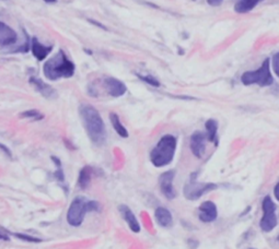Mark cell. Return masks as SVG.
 <instances>
[{"instance_id":"obj_1","label":"cell","mask_w":279,"mask_h":249,"mask_svg":"<svg viewBox=\"0 0 279 249\" xmlns=\"http://www.w3.org/2000/svg\"><path fill=\"white\" fill-rule=\"evenodd\" d=\"M79 112L89 138L94 144L102 146L106 140V130L99 112L91 105L82 104L79 108Z\"/></svg>"},{"instance_id":"obj_2","label":"cell","mask_w":279,"mask_h":249,"mask_svg":"<svg viewBox=\"0 0 279 249\" xmlns=\"http://www.w3.org/2000/svg\"><path fill=\"white\" fill-rule=\"evenodd\" d=\"M75 64L66 56L64 50H59L43 66V74L45 78L52 81L62 78H71L75 74Z\"/></svg>"},{"instance_id":"obj_3","label":"cell","mask_w":279,"mask_h":249,"mask_svg":"<svg viewBox=\"0 0 279 249\" xmlns=\"http://www.w3.org/2000/svg\"><path fill=\"white\" fill-rule=\"evenodd\" d=\"M176 138L172 134H165L159 140L150 153V161L156 168H163L173 161L176 150Z\"/></svg>"},{"instance_id":"obj_4","label":"cell","mask_w":279,"mask_h":249,"mask_svg":"<svg viewBox=\"0 0 279 249\" xmlns=\"http://www.w3.org/2000/svg\"><path fill=\"white\" fill-rule=\"evenodd\" d=\"M100 204L97 201L88 200L87 198L78 196L71 202L67 212V222L71 226H80L84 222L86 213L91 211H99Z\"/></svg>"},{"instance_id":"obj_5","label":"cell","mask_w":279,"mask_h":249,"mask_svg":"<svg viewBox=\"0 0 279 249\" xmlns=\"http://www.w3.org/2000/svg\"><path fill=\"white\" fill-rule=\"evenodd\" d=\"M241 81L244 86L257 84L259 86H268L272 84L274 79L270 74L269 59H265L259 69L254 71H246L242 74Z\"/></svg>"},{"instance_id":"obj_6","label":"cell","mask_w":279,"mask_h":249,"mask_svg":"<svg viewBox=\"0 0 279 249\" xmlns=\"http://www.w3.org/2000/svg\"><path fill=\"white\" fill-rule=\"evenodd\" d=\"M263 218L259 222V226L264 232H270L277 226V216H276V206L272 202L269 196H266L263 200Z\"/></svg>"},{"instance_id":"obj_7","label":"cell","mask_w":279,"mask_h":249,"mask_svg":"<svg viewBox=\"0 0 279 249\" xmlns=\"http://www.w3.org/2000/svg\"><path fill=\"white\" fill-rule=\"evenodd\" d=\"M217 188V185L211 182H198L194 178L189 180V182L184 187V196L188 200H197L201 196Z\"/></svg>"},{"instance_id":"obj_8","label":"cell","mask_w":279,"mask_h":249,"mask_svg":"<svg viewBox=\"0 0 279 249\" xmlns=\"http://www.w3.org/2000/svg\"><path fill=\"white\" fill-rule=\"evenodd\" d=\"M174 170L165 172L159 178L160 182V189L161 192L164 194V197L167 199H174L176 197V192L173 186V180H174Z\"/></svg>"},{"instance_id":"obj_9","label":"cell","mask_w":279,"mask_h":249,"mask_svg":"<svg viewBox=\"0 0 279 249\" xmlns=\"http://www.w3.org/2000/svg\"><path fill=\"white\" fill-rule=\"evenodd\" d=\"M218 211L216 204L211 201H205L200 204L198 209V218L201 222L210 223L217 218Z\"/></svg>"},{"instance_id":"obj_10","label":"cell","mask_w":279,"mask_h":249,"mask_svg":"<svg viewBox=\"0 0 279 249\" xmlns=\"http://www.w3.org/2000/svg\"><path fill=\"white\" fill-rule=\"evenodd\" d=\"M104 88L106 92H108L113 98H120L123 96L126 93L127 88L124 83L115 78H105L104 79Z\"/></svg>"},{"instance_id":"obj_11","label":"cell","mask_w":279,"mask_h":249,"mask_svg":"<svg viewBox=\"0 0 279 249\" xmlns=\"http://www.w3.org/2000/svg\"><path fill=\"white\" fill-rule=\"evenodd\" d=\"M29 81H30V84H32L35 90L42 94L44 98L49 100L57 98V92L55 88H53L50 84H47V83L38 78V76H31Z\"/></svg>"},{"instance_id":"obj_12","label":"cell","mask_w":279,"mask_h":249,"mask_svg":"<svg viewBox=\"0 0 279 249\" xmlns=\"http://www.w3.org/2000/svg\"><path fill=\"white\" fill-rule=\"evenodd\" d=\"M18 40V34L13 28L0 22V46L6 47L15 45Z\"/></svg>"},{"instance_id":"obj_13","label":"cell","mask_w":279,"mask_h":249,"mask_svg":"<svg viewBox=\"0 0 279 249\" xmlns=\"http://www.w3.org/2000/svg\"><path fill=\"white\" fill-rule=\"evenodd\" d=\"M206 134L196 132L192 134L191 137V150L196 158H201L204 156L206 149Z\"/></svg>"},{"instance_id":"obj_14","label":"cell","mask_w":279,"mask_h":249,"mask_svg":"<svg viewBox=\"0 0 279 249\" xmlns=\"http://www.w3.org/2000/svg\"><path fill=\"white\" fill-rule=\"evenodd\" d=\"M118 210H120L124 220H125V222L128 224L129 228L132 230L134 233H139L140 232V225L138 223L137 218H136V216L134 214V212L130 210L129 208L125 204L120 206Z\"/></svg>"},{"instance_id":"obj_15","label":"cell","mask_w":279,"mask_h":249,"mask_svg":"<svg viewBox=\"0 0 279 249\" xmlns=\"http://www.w3.org/2000/svg\"><path fill=\"white\" fill-rule=\"evenodd\" d=\"M31 50L33 56L37 58L39 62H42L51 54V52L53 50V46L43 45L42 43H40L37 38H34L31 42Z\"/></svg>"},{"instance_id":"obj_16","label":"cell","mask_w":279,"mask_h":249,"mask_svg":"<svg viewBox=\"0 0 279 249\" xmlns=\"http://www.w3.org/2000/svg\"><path fill=\"white\" fill-rule=\"evenodd\" d=\"M154 218H156L160 226L162 228H169L173 223V218H172L171 212L162 206L157 208L156 212H154Z\"/></svg>"},{"instance_id":"obj_17","label":"cell","mask_w":279,"mask_h":249,"mask_svg":"<svg viewBox=\"0 0 279 249\" xmlns=\"http://www.w3.org/2000/svg\"><path fill=\"white\" fill-rule=\"evenodd\" d=\"M263 0H237L234 10L237 14H246L252 11Z\"/></svg>"},{"instance_id":"obj_18","label":"cell","mask_w":279,"mask_h":249,"mask_svg":"<svg viewBox=\"0 0 279 249\" xmlns=\"http://www.w3.org/2000/svg\"><path fill=\"white\" fill-rule=\"evenodd\" d=\"M206 127V138L215 144H218V122L215 120H207L205 124Z\"/></svg>"},{"instance_id":"obj_19","label":"cell","mask_w":279,"mask_h":249,"mask_svg":"<svg viewBox=\"0 0 279 249\" xmlns=\"http://www.w3.org/2000/svg\"><path fill=\"white\" fill-rule=\"evenodd\" d=\"M110 120L112 122L113 128H114V130L118 134V136H121L122 138H127L128 137L127 129L124 127V124L121 122L120 117H118L117 114H115V112H111Z\"/></svg>"},{"instance_id":"obj_20","label":"cell","mask_w":279,"mask_h":249,"mask_svg":"<svg viewBox=\"0 0 279 249\" xmlns=\"http://www.w3.org/2000/svg\"><path fill=\"white\" fill-rule=\"evenodd\" d=\"M91 175H92V168L90 166H86V168H84L80 170L78 184L81 189H86L89 186V184L91 182Z\"/></svg>"},{"instance_id":"obj_21","label":"cell","mask_w":279,"mask_h":249,"mask_svg":"<svg viewBox=\"0 0 279 249\" xmlns=\"http://www.w3.org/2000/svg\"><path fill=\"white\" fill-rule=\"evenodd\" d=\"M20 117L31 118V120H41L44 118V116L37 110H27V112H23L20 114Z\"/></svg>"},{"instance_id":"obj_22","label":"cell","mask_w":279,"mask_h":249,"mask_svg":"<svg viewBox=\"0 0 279 249\" xmlns=\"http://www.w3.org/2000/svg\"><path fill=\"white\" fill-rule=\"evenodd\" d=\"M139 76V79L142 80V81H145L146 83H148V84H150L152 86H160V82L156 79V78H153V76H141V74H137Z\"/></svg>"},{"instance_id":"obj_23","label":"cell","mask_w":279,"mask_h":249,"mask_svg":"<svg viewBox=\"0 0 279 249\" xmlns=\"http://www.w3.org/2000/svg\"><path fill=\"white\" fill-rule=\"evenodd\" d=\"M18 238H20L22 240H26V242H41L42 240L40 238H35V237L32 236H29V235H25V234H14Z\"/></svg>"},{"instance_id":"obj_24","label":"cell","mask_w":279,"mask_h":249,"mask_svg":"<svg viewBox=\"0 0 279 249\" xmlns=\"http://www.w3.org/2000/svg\"><path fill=\"white\" fill-rule=\"evenodd\" d=\"M272 68H274V71L276 76L279 78V52L274 55L272 57Z\"/></svg>"},{"instance_id":"obj_25","label":"cell","mask_w":279,"mask_h":249,"mask_svg":"<svg viewBox=\"0 0 279 249\" xmlns=\"http://www.w3.org/2000/svg\"><path fill=\"white\" fill-rule=\"evenodd\" d=\"M0 149H2V150H3V151H4L5 153H6V156H8L9 158H11V152H10V150L8 149V148H7V146H4V144H0Z\"/></svg>"},{"instance_id":"obj_26","label":"cell","mask_w":279,"mask_h":249,"mask_svg":"<svg viewBox=\"0 0 279 249\" xmlns=\"http://www.w3.org/2000/svg\"><path fill=\"white\" fill-rule=\"evenodd\" d=\"M207 2H208V4H209L210 6H213V7H217V6L221 4L222 0H207Z\"/></svg>"},{"instance_id":"obj_27","label":"cell","mask_w":279,"mask_h":249,"mask_svg":"<svg viewBox=\"0 0 279 249\" xmlns=\"http://www.w3.org/2000/svg\"><path fill=\"white\" fill-rule=\"evenodd\" d=\"M274 194H275L276 199L279 201V182L277 184V185H276L275 188H274Z\"/></svg>"},{"instance_id":"obj_28","label":"cell","mask_w":279,"mask_h":249,"mask_svg":"<svg viewBox=\"0 0 279 249\" xmlns=\"http://www.w3.org/2000/svg\"><path fill=\"white\" fill-rule=\"evenodd\" d=\"M89 21H90L91 23H93V24H96V26H98L99 28H104V30H106V28H105V26H103L102 24H100V23H99V22H96V21H93V20H89Z\"/></svg>"},{"instance_id":"obj_29","label":"cell","mask_w":279,"mask_h":249,"mask_svg":"<svg viewBox=\"0 0 279 249\" xmlns=\"http://www.w3.org/2000/svg\"><path fill=\"white\" fill-rule=\"evenodd\" d=\"M44 2L47 4H55L57 2V0H44Z\"/></svg>"},{"instance_id":"obj_30","label":"cell","mask_w":279,"mask_h":249,"mask_svg":"<svg viewBox=\"0 0 279 249\" xmlns=\"http://www.w3.org/2000/svg\"><path fill=\"white\" fill-rule=\"evenodd\" d=\"M0 240H8V237L7 236H5L3 234H0Z\"/></svg>"},{"instance_id":"obj_31","label":"cell","mask_w":279,"mask_h":249,"mask_svg":"<svg viewBox=\"0 0 279 249\" xmlns=\"http://www.w3.org/2000/svg\"><path fill=\"white\" fill-rule=\"evenodd\" d=\"M277 240H278V242H279V235H278V237H277Z\"/></svg>"}]
</instances>
